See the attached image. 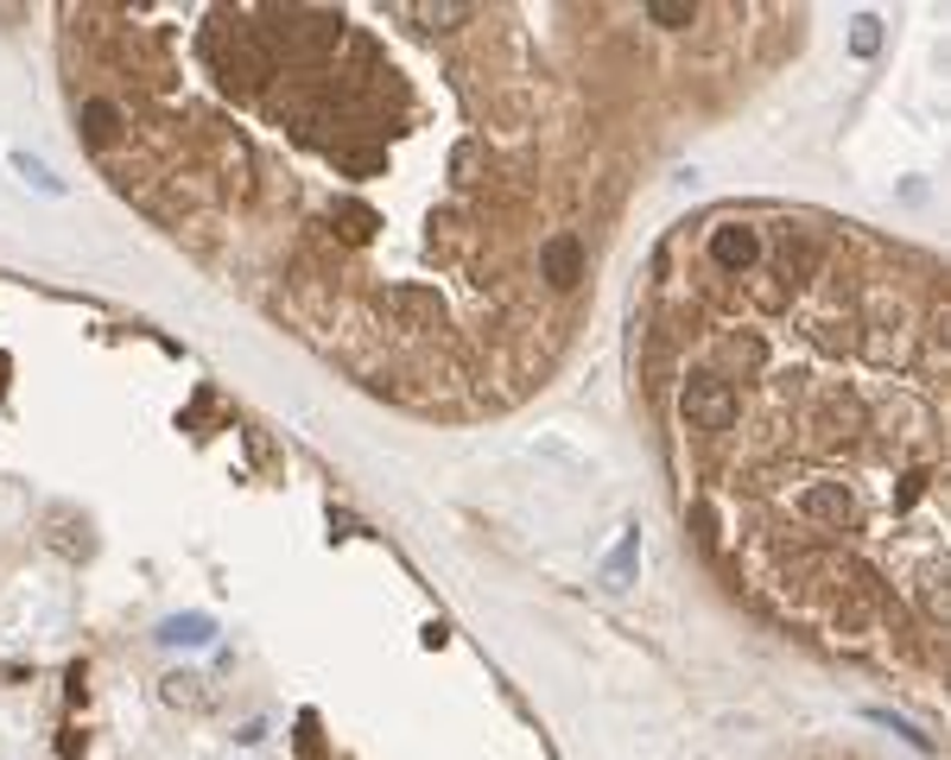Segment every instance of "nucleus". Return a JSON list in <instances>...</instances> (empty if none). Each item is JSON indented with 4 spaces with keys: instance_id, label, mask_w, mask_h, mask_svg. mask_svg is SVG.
<instances>
[{
    "instance_id": "6",
    "label": "nucleus",
    "mask_w": 951,
    "mask_h": 760,
    "mask_svg": "<svg viewBox=\"0 0 951 760\" xmlns=\"http://www.w3.org/2000/svg\"><path fill=\"white\" fill-rule=\"evenodd\" d=\"M641 20L667 25V32H685V25H698V7H685V0H647Z\"/></svg>"
},
{
    "instance_id": "7",
    "label": "nucleus",
    "mask_w": 951,
    "mask_h": 760,
    "mask_svg": "<svg viewBox=\"0 0 951 760\" xmlns=\"http://www.w3.org/2000/svg\"><path fill=\"white\" fill-rule=\"evenodd\" d=\"M628 571H635V532H628V539H622V552L603 564V583H609V589H628Z\"/></svg>"
},
{
    "instance_id": "5",
    "label": "nucleus",
    "mask_w": 951,
    "mask_h": 760,
    "mask_svg": "<svg viewBox=\"0 0 951 760\" xmlns=\"http://www.w3.org/2000/svg\"><path fill=\"white\" fill-rule=\"evenodd\" d=\"M7 165H13V172L26 177V184L39 191V197H64V177H57L52 165H45V159H32L26 146H13V152H7Z\"/></svg>"
},
{
    "instance_id": "9",
    "label": "nucleus",
    "mask_w": 951,
    "mask_h": 760,
    "mask_svg": "<svg viewBox=\"0 0 951 760\" xmlns=\"http://www.w3.org/2000/svg\"><path fill=\"white\" fill-rule=\"evenodd\" d=\"M0 387H7V355H0Z\"/></svg>"
},
{
    "instance_id": "8",
    "label": "nucleus",
    "mask_w": 951,
    "mask_h": 760,
    "mask_svg": "<svg viewBox=\"0 0 951 760\" xmlns=\"http://www.w3.org/2000/svg\"><path fill=\"white\" fill-rule=\"evenodd\" d=\"M875 39H882V32H875V20L863 13V20H856V57H869V51H875Z\"/></svg>"
},
{
    "instance_id": "3",
    "label": "nucleus",
    "mask_w": 951,
    "mask_h": 760,
    "mask_svg": "<svg viewBox=\"0 0 951 760\" xmlns=\"http://www.w3.org/2000/svg\"><path fill=\"white\" fill-rule=\"evenodd\" d=\"M159 704L165 709H191V716H204V709H216V684L204 678V672H165L159 678Z\"/></svg>"
},
{
    "instance_id": "1",
    "label": "nucleus",
    "mask_w": 951,
    "mask_h": 760,
    "mask_svg": "<svg viewBox=\"0 0 951 760\" xmlns=\"http://www.w3.org/2000/svg\"><path fill=\"white\" fill-rule=\"evenodd\" d=\"M641 387L679 501L787 628L945 672L939 267L806 209H711L653 267Z\"/></svg>"
},
{
    "instance_id": "2",
    "label": "nucleus",
    "mask_w": 951,
    "mask_h": 760,
    "mask_svg": "<svg viewBox=\"0 0 951 760\" xmlns=\"http://www.w3.org/2000/svg\"><path fill=\"white\" fill-rule=\"evenodd\" d=\"M45 545H52L57 557L83 564V557L96 552V526H89L83 513H71V507H52V513H45Z\"/></svg>"
},
{
    "instance_id": "4",
    "label": "nucleus",
    "mask_w": 951,
    "mask_h": 760,
    "mask_svg": "<svg viewBox=\"0 0 951 760\" xmlns=\"http://www.w3.org/2000/svg\"><path fill=\"white\" fill-rule=\"evenodd\" d=\"M153 640H159V647H184V653H197V647L216 640V615H197V608H191V615H165V621L153 628Z\"/></svg>"
}]
</instances>
